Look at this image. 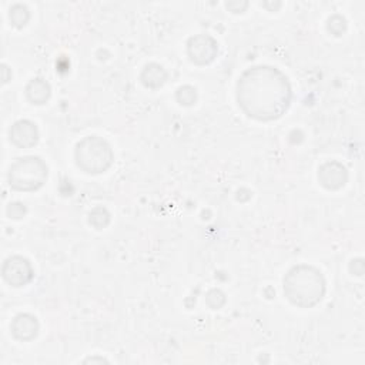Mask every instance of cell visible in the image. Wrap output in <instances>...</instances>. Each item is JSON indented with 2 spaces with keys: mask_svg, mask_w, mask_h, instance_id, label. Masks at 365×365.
<instances>
[{
  "mask_svg": "<svg viewBox=\"0 0 365 365\" xmlns=\"http://www.w3.org/2000/svg\"><path fill=\"white\" fill-rule=\"evenodd\" d=\"M292 98L287 76L271 66L247 68L237 83V101L240 108L258 121L279 118L289 107Z\"/></svg>",
  "mask_w": 365,
  "mask_h": 365,
  "instance_id": "obj_1",
  "label": "cell"
},
{
  "mask_svg": "<svg viewBox=\"0 0 365 365\" xmlns=\"http://www.w3.org/2000/svg\"><path fill=\"white\" fill-rule=\"evenodd\" d=\"M284 294L297 307H315L324 298L325 279L321 271L312 265H295L284 277Z\"/></svg>",
  "mask_w": 365,
  "mask_h": 365,
  "instance_id": "obj_2",
  "label": "cell"
},
{
  "mask_svg": "<svg viewBox=\"0 0 365 365\" xmlns=\"http://www.w3.org/2000/svg\"><path fill=\"white\" fill-rule=\"evenodd\" d=\"M74 157L77 167L93 175L107 171L114 161L111 145L98 135H87L78 141Z\"/></svg>",
  "mask_w": 365,
  "mask_h": 365,
  "instance_id": "obj_3",
  "label": "cell"
},
{
  "mask_svg": "<svg viewBox=\"0 0 365 365\" xmlns=\"http://www.w3.org/2000/svg\"><path fill=\"white\" fill-rule=\"evenodd\" d=\"M48 168L46 163L36 155L17 158L9 170V184L17 191H36L47 180Z\"/></svg>",
  "mask_w": 365,
  "mask_h": 365,
  "instance_id": "obj_4",
  "label": "cell"
},
{
  "mask_svg": "<svg viewBox=\"0 0 365 365\" xmlns=\"http://www.w3.org/2000/svg\"><path fill=\"white\" fill-rule=\"evenodd\" d=\"M187 53L194 64L205 66L214 61V58L217 57L218 44L208 34H197L188 40Z\"/></svg>",
  "mask_w": 365,
  "mask_h": 365,
  "instance_id": "obj_5",
  "label": "cell"
},
{
  "mask_svg": "<svg viewBox=\"0 0 365 365\" xmlns=\"http://www.w3.org/2000/svg\"><path fill=\"white\" fill-rule=\"evenodd\" d=\"M33 267L30 261L20 255L9 257L1 268L3 278L11 287H23L33 278Z\"/></svg>",
  "mask_w": 365,
  "mask_h": 365,
  "instance_id": "obj_6",
  "label": "cell"
},
{
  "mask_svg": "<svg viewBox=\"0 0 365 365\" xmlns=\"http://www.w3.org/2000/svg\"><path fill=\"white\" fill-rule=\"evenodd\" d=\"M348 180L345 165L338 161H328L318 168V181L327 190H339Z\"/></svg>",
  "mask_w": 365,
  "mask_h": 365,
  "instance_id": "obj_7",
  "label": "cell"
},
{
  "mask_svg": "<svg viewBox=\"0 0 365 365\" xmlns=\"http://www.w3.org/2000/svg\"><path fill=\"white\" fill-rule=\"evenodd\" d=\"M10 141L19 148H30L38 141V130L30 120H19L9 130Z\"/></svg>",
  "mask_w": 365,
  "mask_h": 365,
  "instance_id": "obj_8",
  "label": "cell"
},
{
  "mask_svg": "<svg viewBox=\"0 0 365 365\" xmlns=\"http://www.w3.org/2000/svg\"><path fill=\"white\" fill-rule=\"evenodd\" d=\"M38 321L31 314H19L14 317L10 325V331L13 336L19 341L27 342L37 336L38 334Z\"/></svg>",
  "mask_w": 365,
  "mask_h": 365,
  "instance_id": "obj_9",
  "label": "cell"
},
{
  "mask_svg": "<svg viewBox=\"0 0 365 365\" xmlns=\"http://www.w3.org/2000/svg\"><path fill=\"white\" fill-rule=\"evenodd\" d=\"M167 80V71L157 63H150L141 73V81L148 88H158Z\"/></svg>",
  "mask_w": 365,
  "mask_h": 365,
  "instance_id": "obj_10",
  "label": "cell"
},
{
  "mask_svg": "<svg viewBox=\"0 0 365 365\" xmlns=\"http://www.w3.org/2000/svg\"><path fill=\"white\" fill-rule=\"evenodd\" d=\"M50 86L43 78H33L26 87V96L33 104H44L50 98Z\"/></svg>",
  "mask_w": 365,
  "mask_h": 365,
  "instance_id": "obj_11",
  "label": "cell"
},
{
  "mask_svg": "<svg viewBox=\"0 0 365 365\" xmlns=\"http://www.w3.org/2000/svg\"><path fill=\"white\" fill-rule=\"evenodd\" d=\"M108 222H110V212L106 208L97 207L90 212V224H93L97 230L104 228Z\"/></svg>",
  "mask_w": 365,
  "mask_h": 365,
  "instance_id": "obj_12",
  "label": "cell"
},
{
  "mask_svg": "<svg viewBox=\"0 0 365 365\" xmlns=\"http://www.w3.org/2000/svg\"><path fill=\"white\" fill-rule=\"evenodd\" d=\"M177 100L182 106H192L197 101V90L191 86H182L177 90Z\"/></svg>",
  "mask_w": 365,
  "mask_h": 365,
  "instance_id": "obj_13",
  "label": "cell"
},
{
  "mask_svg": "<svg viewBox=\"0 0 365 365\" xmlns=\"http://www.w3.org/2000/svg\"><path fill=\"white\" fill-rule=\"evenodd\" d=\"M10 20L17 27L24 26L29 20V10L21 4H17V6L11 7L10 9Z\"/></svg>",
  "mask_w": 365,
  "mask_h": 365,
  "instance_id": "obj_14",
  "label": "cell"
},
{
  "mask_svg": "<svg viewBox=\"0 0 365 365\" xmlns=\"http://www.w3.org/2000/svg\"><path fill=\"white\" fill-rule=\"evenodd\" d=\"M335 27H338V29H336V36L342 34V33L345 31V29H346V21H345V19L341 17V16H334V17H331V19L328 20V29H329V31L334 33Z\"/></svg>",
  "mask_w": 365,
  "mask_h": 365,
  "instance_id": "obj_15",
  "label": "cell"
},
{
  "mask_svg": "<svg viewBox=\"0 0 365 365\" xmlns=\"http://www.w3.org/2000/svg\"><path fill=\"white\" fill-rule=\"evenodd\" d=\"M24 211H26V208L20 202H13V204H9V207H7V214H9L10 218H20V217H23Z\"/></svg>",
  "mask_w": 365,
  "mask_h": 365,
  "instance_id": "obj_16",
  "label": "cell"
}]
</instances>
